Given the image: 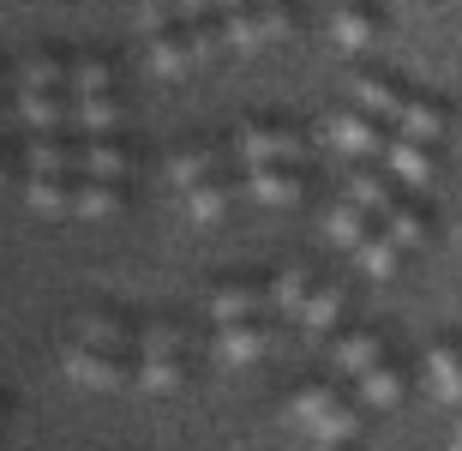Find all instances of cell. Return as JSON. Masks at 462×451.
I'll list each match as a JSON object with an SVG mask.
<instances>
[{
	"instance_id": "25",
	"label": "cell",
	"mask_w": 462,
	"mask_h": 451,
	"mask_svg": "<svg viewBox=\"0 0 462 451\" xmlns=\"http://www.w3.org/2000/svg\"><path fill=\"white\" fill-rule=\"evenodd\" d=\"M13 90H67V61L60 54H24V61H13Z\"/></svg>"
},
{
	"instance_id": "6",
	"label": "cell",
	"mask_w": 462,
	"mask_h": 451,
	"mask_svg": "<svg viewBox=\"0 0 462 451\" xmlns=\"http://www.w3.org/2000/svg\"><path fill=\"white\" fill-rule=\"evenodd\" d=\"M319 145H330V151H348V156H384V145H391V127L373 121L366 108H330L325 121H319Z\"/></svg>"
},
{
	"instance_id": "37",
	"label": "cell",
	"mask_w": 462,
	"mask_h": 451,
	"mask_svg": "<svg viewBox=\"0 0 462 451\" xmlns=\"http://www.w3.org/2000/svg\"><path fill=\"white\" fill-rule=\"evenodd\" d=\"M312 451H348V446H312Z\"/></svg>"
},
{
	"instance_id": "13",
	"label": "cell",
	"mask_w": 462,
	"mask_h": 451,
	"mask_svg": "<svg viewBox=\"0 0 462 451\" xmlns=\"http://www.w3.org/2000/svg\"><path fill=\"white\" fill-rule=\"evenodd\" d=\"M144 54H151V72H162V79H174V72L199 67V42H192V24H174V31L144 36Z\"/></svg>"
},
{
	"instance_id": "23",
	"label": "cell",
	"mask_w": 462,
	"mask_h": 451,
	"mask_svg": "<svg viewBox=\"0 0 462 451\" xmlns=\"http://www.w3.org/2000/svg\"><path fill=\"white\" fill-rule=\"evenodd\" d=\"M126 145L120 139H79V174H97V181H126Z\"/></svg>"
},
{
	"instance_id": "28",
	"label": "cell",
	"mask_w": 462,
	"mask_h": 451,
	"mask_svg": "<svg viewBox=\"0 0 462 451\" xmlns=\"http://www.w3.org/2000/svg\"><path fill=\"white\" fill-rule=\"evenodd\" d=\"M264 296H271V313H300V301L312 296V271L307 265H282V271H276L271 283H264Z\"/></svg>"
},
{
	"instance_id": "26",
	"label": "cell",
	"mask_w": 462,
	"mask_h": 451,
	"mask_svg": "<svg viewBox=\"0 0 462 451\" xmlns=\"http://www.w3.org/2000/svg\"><path fill=\"white\" fill-rule=\"evenodd\" d=\"M402 391H409V380H402V367H391V362H378V367L360 373V403H366V409H396Z\"/></svg>"
},
{
	"instance_id": "21",
	"label": "cell",
	"mask_w": 462,
	"mask_h": 451,
	"mask_svg": "<svg viewBox=\"0 0 462 451\" xmlns=\"http://www.w3.org/2000/svg\"><path fill=\"white\" fill-rule=\"evenodd\" d=\"M355 103L366 108L373 121L396 127V121H402V108H409V97H402L391 79H378V72H360V79H355Z\"/></svg>"
},
{
	"instance_id": "22",
	"label": "cell",
	"mask_w": 462,
	"mask_h": 451,
	"mask_svg": "<svg viewBox=\"0 0 462 451\" xmlns=\"http://www.w3.org/2000/svg\"><path fill=\"white\" fill-rule=\"evenodd\" d=\"M366 235H373V211H360L355 199H337V205L325 211V241L330 247H348V253H355Z\"/></svg>"
},
{
	"instance_id": "33",
	"label": "cell",
	"mask_w": 462,
	"mask_h": 451,
	"mask_svg": "<svg viewBox=\"0 0 462 451\" xmlns=\"http://www.w3.org/2000/svg\"><path fill=\"white\" fill-rule=\"evenodd\" d=\"M13 181V156H6V139H0V187Z\"/></svg>"
},
{
	"instance_id": "2",
	"label": "cell",
	"mask_w": 462,
	"mask_h": 451,
	"mask_svg": "<svg viewBox=\"0 0 462 451\" xmlns=\"http://www.w3.org/2000/svg\"><path fill=\"white\" fill-rule=\"evenodd\" d=\"M187 355H192V331L180 319H151L138 331V385L169 398L187 385Z\"/></svg>"
},
{
	"instance_id": "11",
	"label": "cell",
	"mask_w": 462,
	"mask_h": 451,
	"mask_svg": "<svg viewBox=\"0 0 462 451\" xmlns=\"http://www.w3.org/2000/svg\"><path fill=\"white\" fill-rule=\"evenodd\" d=\"M258 313H271V296H264V283H217L210 289V325H228V319H258Z\"/></svg>"
},
{
	"instance_id": "19",
	"label": "cell",
	"mask_w": 462,
	"mask_h": 451,
	"mask_svg": "<svg viewBox=\"0 0 462 451\" xmlns=\"http://www.w3.org/2000/svg\"><path fill=\"white\" fill-rule=\"evenodd\" d=\"M427 385L445 409H462V349H450V343L427 349Z\"/></svg>"
},
{
	"instance_id": "4",
	"label": "cell",
	"mask_w": 462,
	"mask_h": 451,
	"mask_svg": "<svg viewBox=\"0 0 462 451\" xmlns=\"http://www.w3.org/2000/svg\"><path fill=\"white\" fill-rule=\"evenodd\" d=\"M60 367H67L72 385H90V391H126V385L138 380L133 355H108V349H90V343H79V337H67Z\"/></svg>"
},
{
	"instance_id": "18",
	"label": "cell",
	"mask_w": 462,
	"mask_h": 451,
	"mask_svg": "<svg viewBox=\"0 0 462 451\" xmlns=\"http://www.w3.org/2000/svg\"><path fill=\"white\" fill-rule=\"evenodd\" d=\"M343 289H337V283H312V296L300 301V313H294V319H300V325L312 331V337H337V331H343Z\"/></svg>"
},
{
	"instance_id": "7",
	"label": "cell",
	"mask_w": 462,
	"mask_h": 451,
	"mask_svg": "<svg viewBox=\"0 0 462 451\" xmlns=\"http://www.w3.org/2000/svg\"><path fill=\"white\" fill-rule=\"evenodd\" d=\"M276 313H258V319H228V325H217L210 331V355L223 367H246V362H258L264 349L276 343V325H271Z\"/></svg>"
},
{
	"instance_id": "36",
	"label": "cell",
	"mask_w": 462,
	"mask_h": 451,
	"mask_svg": "<svg viewBox=\"0 0 462 451\" xmlns=\"http://www.w3.org/2000/svg\"><path fill=\"white\" fill-rule=\"evenodd\" d=\"M217 6H223V13H235V6H253V0H217Z\"/></svg>"
},
{
	"instance_id": "31",
	"label": "cell",
	"mask_w": 462,
	"mask_h": 451,
	"mask_svg": "<svg viewBox=\"0 0 462 451\" xmlns=\"http://www.w3.org/2000/svg\"><path fill=\"white\" fill-rule=\"evenodd\" d=\"M378 229H384L396 247H420V241H427V217H420V205H409V199H396Z\"/></svg>"
},
{
	"instance_id": "32",
	"label": "cell",
	"mask_w": 462,
	"mask_h": 451,
	"mask_svg": "<svg viewBox=\"0 0 462 451\" xmlns=\"http://www.w3.org/2000/svg\"><path fill=\"white\" fill-rule=\"evenodd\" d=\"M67 90H72V97L115 90V72H108V61H97V54H72V61H67Z\"/></svg>"
},
{
	"instance_id": "27",
	"label": "cell",
	"mask_w": 462,
	"mask_h": 451,
	"mask_svg": "<svg viewBox=\"0 0 462 451\" xmlns=\"http://www.w3.org/2000/svg\"><path fill=\"white\" fill-rule=\"evenodd\" d=\"M355 265H360V271H366L373 283H391V277H396V265H402V247H396L384 229H373V235L355 247Z\"/></svg>"
},
{
	"instance_id": "17",
	"label": "cell",
	"mask_w": 462,
	"mask_h": 451,
	"mask_svg": "<svg viewBox=\"0 0 462 451\" xmlns=\"http://www.w3.org/2000/svg\"><path fill=\"white\" fill-rule=\"evenodd\" d=\"M223 163H228L223 145H187V151H174V156H169V181H174L180 193H192L199 181L223 174Z\"/></svg>"
},
{
	"instance_id": "8",
	"label": "cell",
	"mask_w": 462,
	"mask_h": 451,
	"mask_svg": "<svg viewBox=\"0 0 462 451\" xmlns=\"http://www.w3.org/2000/svg\"><path fill=\"white\" fill-rule=\"evenodd\" d=\"M246 193H253L264 211H294L307 199V181L289 163H264V169H246Z\"/></svg>"
},
{
	"instance_id": "5",
	"label": "cell",
	"mask_w": 462,
	"mask_h": 451,
	"mask_svg": "<svg viewBox=\"0 0 462 451\" xmlns=\"http://www.w3.org/2000/svg\"><path fill=\"white\" fill-rule=\"evenodd\" d=\"M235 151H240L246 169H264V163H289V169H300V163L312 156V145L300 139L294 127H282V121H246L240 139H235Z\"/></svg>"
},
{
	"instance_id": "9",
	"label": "cell",
	"mask_w": 462,
	"mask_h": 451,
	"mask_svg": "<svg viewBox=\"0 0 462 451\" xmlns=\"http://www.w3.org/2000/svg\"><path fill=\"white\" fill-rule=\"evenodd\" d=\"M72 337H79V343H90V349H108V355H138V331L126 325L115 307H90V313H79Z\"/></svg>"
},
{
	"instance_id": "30",
	"label": "cell",
	"mask_w": 462,
	"mask_h": 451,
	"mask_svg": "<svg viewBox=\"0 0 462 451\" xmlns=\"http://www.w3.org/2000/svg\"><path fill=\"white\" fill-rule=\"evenodd\" d=\"M445 108L439 103H427V97H409V108H402V121L391 127V133H402V139H420V145H432V139H445Z\"/></svg>"
},
{
	"instance_id": "12",
	"label": "cell",
	"mask_w": 462,
	"mask_h": 451,
	"mask_svg": "<svg viewBox=\"0 0 462 451\" xmlns=\"http://www.w3.org/2000/svg\"><path fill=\"white\" fill-rule=\"evenodd\" d=\"M67 97H72V90H67ZM72 133H79V139H115V133H120V97H115V90L72 97Z\"/></svg>"
},
{
	"instance_id": "15",
	"label": "cell",
	"mask_w": 462,
	"mask_h": 451,
	"mask_svg": "<svg viewBox=\"0 0 462 451\" xmlns=\"http://www.w3.org/2000/svg\"><path fill=\"white\" fill-rule=\"evenodd\" d=\"M378 169H391L402 187H432V156L420 139H402V133H391V145H384V156H378Z\"/></svg>"
},
{
	"instance_id": "29",
	"label": "cell",
	"mask_w": 462,
	"mask_h": 451,
	"mask_svg": "<svg viewBox=\"0 0 462 451\" xmlns=\"http://www.w3.org/2000/svg\"><path fill=\"white\" fill-rule=\"evenodd\" d=\"M228 205H235V181H228V174H210V181H199V187L187 193V217L192 223H217Z\"/></svg>"
},
{
	"instance_id": "10",
	"label": "cell",
	"mask_w": 462,
	"mask_h": 451,
	"mask_svg": "<svg viewBox=\"0 0 462 451\" xmlns=\"http://www.w3.org/2000/svg\"><path fill=\"white\" fill-rule=\"evenodd\" d=\"M330 42L343 54H366L378 42V13L360 6V0H337V6H330Z\"/></svg>"
},
{
	"instance_id": "16",
	"label": "cell",
	"mask_w": 462,
	"mask_h": 451,
	"mask_svg": "<svg viewBox=\"0 0 462 451\" xmlns=\"http://www.w3.org/2000/svg\"><path fill=\"white\" fill-rule=\"evenodd\" d=\"M126 205V181H97V174H72V211L67 217H115Z\"/></svg>"
},
{
	"instance_id": "1",
	"label": "cell",
	"mask_w": 462,
	"mask_h": 451,
	"mask_svg": "<svg viewBox=\"0 0 462 451\" xmlns=\"http://www.w3.org/2000/svg\"><path fill=\"white\" fill-rule=\"evenodd\" d=\"M289 428H300V434L312 439V446H348V439L360 434V421H366V403L360 398H343L330 380H307L289 391Z\"/></svg>"
},
{
	"instance_id": "3",
	"label": "cell",
	"mask_w": 462,
	"mask_h": 451,
	"mask_svg": "<svg viewBox=\"0 0 462 451\" xmlns=\"http://www.w3.org/2000/svg\"><path fill=\"white\" fill-rule=\"evenodd\" d=\"M289 31H294V13L282 0H253V6L223 13V42L235 54H253V49H264V42H276V36H289Z\"/></svg>"
},
{
	"instance_id": "20",
	"label": "cell",
	"mask_w": 462,
	"mask_h": 451,
	"mask_svg": "<svg viewBox=\"0 0 462 451\" xmlns=\"http://www.w3.org/2000/svg\"><path fill=\"white\" fill-rule=\"evenodd\" d=\"M343 199H355V205L373 211V217H384V211L396 205V174L391 169H355L343 181Z\"/></svg>"
},
{
	"instance_id": "14",
	"label": "cell",
	"mask_w": 462,
	"mask_h": 451,
	"mask_svg": "<svg viewBox=\"0 0 462 451\" xmlns=\"http://www.w3.org/2000/svg\"><path fill=\"white\" fill-rule=\"evenodd\" d=\"M384 362V337L378 331H337L330 337V367L337 373H348V380H360L366 367Z\"/></svg>"
},
{
	"instance_id": "24",
	"label": "cell",
	"mask_w": 462,
	"mask_h": 451,
	"mask_svg": "<svg viewBox=\"0 0 462 451\" xmlns=\"http://www.w3.org/2000/svg\"><path fill=\"white\" fill-rule=\"evenodd\" d=\"M24 205L42 217H67L72 211V174H24Z\"/></svg>"
},
{
	"instance_id": "35",
	"label": "cell",
	"mask_w": 462,
	"mask_h": 451,
	"mask_svg": "<svg viewBox=\"0 0 462 451\" xmlns=\"http://www.w3.org/2000/svg\"><path fill=\"white\" fill-rule=\"evenodd\" d=\"M6 90H13V67H0V97H6Z\"/></svg>"
},
{
	"instance_id": "34",
	"label": "cell",
	"mask_w": 462,
	"mask_h": 451,
	"mask_svg": "<svg viewBox=\"0 0 462 451\" xmlns=\"http://www.w3.org/2000/svg\"><path fill=\"white\" fill-rule=\"evenodd\" d=\"M450 446L462 451V409H457V421H450Z\"/></svg>"
}]
</instances>
